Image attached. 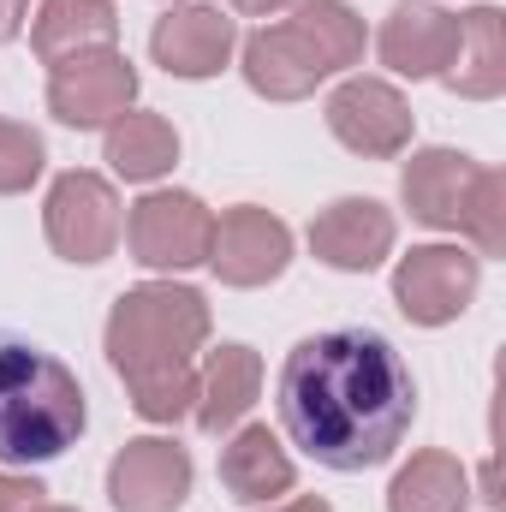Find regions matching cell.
<instances>
[{
	"label": "cell",
	"instance_id": "6da1fadb",
	"mask_svg": "<svg viewBox=\"0 0 506 512\" xmlns=\"http://www.w3.org/2000/svg\"><path fill=\"white\" fill-rule=\"evenodd\" d=\"M274 399L292 447L346 477L387 465L417 417V382L376 328H328L298 340L280 364Z\"/></svg>",
	"mask_w": 506,
	"mask_h": 512
},
{
	"label": "cell",
	"instance_id": "7a4b0ae2",
	"mask_svg": "<svg viewBox=\"0 0 506 512\" xmlns=\"http://www.w3.org/2000/svg\"><path fill=\"white\" fill-rule=\"evenodd\" d=\"M209 346V304L197 286L149 280L108 310V364L131 387L143 423H179L197 405V352Z\"/></svg>",
	"mask_w": 506,
	"mask_h": 512
},
{
	"label": "cell",
	"instance_id": "3957f363",
	"mask_svg": "<svg viewBox=\"0 0 506 512\" xmlns=\"http://www.w3.org/2000/svg\"><path fill=\"white\" fill-rule=\"evenodd\" d=\"M84 387L36 340L0 328V465H48L84 435Z\"/></svg>",
	"mask_w": 506,
	"mask_h": 512
},
{
	"label": "cell",
	"instance_id": "277c9868",
	"mask_svg": "<svg viewBox=\"0 0 506 512\" xmlns=\"http://www.w3.org/2000/svg\"><path fill=\"white\" fill-rule=\"evenodd\" d=\"M137 102V72L120 48H84L72 60H54L48 72V114L72 131L114 126Z\"/></svg>",
	"mask_w": 506,
	"mask_h": 512
},
{
	"label": "cell",
	"instance_id": "5b68a950",
	"mask_svg": "<svg viewBox=\"0 0 506 512\" xmlns=\"http://www.w3.org/2000/svg\"><path fill=\"white\" fill-rule=\"evenodd\" d=\"M42 233L66 262H108L120 245V197L102 173H60L42 203Z\"/></svg>",
	"mask_w": 506,
	"mask_h": 512
},
{
	"label": "cell",
	"instance_id": "8992f818",
	"mask_svg": "<svg viewBox=\"0 0 506 512\" xmlns=\"http://www.w3.org/2000/svg\"><path fill=\"white\" fill-rule=\"evenodd\" d=\"M477 280H483V256L459 245H417L393 268V304L417 328H441L465 316V304L477 298Z\"/></svg>",
	"mask_w": 506,
	"mask_h": 512
},
{
	"label": "cell",
	"instance_id": "52a82bcc",
	"mask_svg": "<svg viewBox=\"0 0 506 512\" xmlns=\"http://www.w3.org/2000/svg\"><path fill=\"white\" fill-rule=\"evenodd\" d=\"M209 233H215V215L191 191H149L143 203H131L126 221L131 256L143 268H197L209 256Z\"/></svg>",
	"mask_w": 506,
	"mask_h": 512
},
{
	"label": "cell",
	"instance_id": "ba28073f",
	"mask_svg": "<svg viewBox=\"0 0 506 512\" xmlns=\"http://www.w3.org/2000/svg\"><path fill=\"white\" fill-rule=\"evenodd\" d=\"M203 262H209L227 286H268V280H280L286 262H292V227H286L280 215L256 209V203H239V209H227V215L215 221Z\"/></svg>",
	"mask_w": 506,
	"mask_h": 512
},
{
	"label": "cell",
	"instance_id": "9c48e42d",
	"mask_svg": "<svg viewBox=\"0 0 506 512\" xmlns=\"http://www.w3.org/2000/svg\"><path fill=\"white\" fill-rule=\"evenodd\" d=\"M191 495V453L167 435L126 441L108 465V501L120 512H179Z\"/></svg>",
	"mask_w": 506,
	"mask_h": 512
},
{
	"label": "cell",
	"instance_id": "30bf717a",
	"mask_svg": "<svg viewBox=\"0 0 506 512\" xmlns=\"http://www.w3.org/2000/svg\"><path fill=\"white\" fill-rule=\"evenodd\" d=\"M328 131L352 149V155H370V161H393L405 143H411V108L393 84L381 78H346L334 96H328Z\"/></svg>",
	"mask_w": 506,
	"mask_h": 512
},
{
	"label": "cell",
	"instance_id": "8fae6325",
	"mask_svg": "<svg viewBox=\"0 0 506 512\" xmlns=\"http://www.w3.org/2000/svg\"><path fill=\"white\" fill-rule=\"evenodd\" d=\"M376 48L381 66L399 78H441L459 48V12H447L435 0H399L381 24Z\"/></svg>",
	"mask_w": 506,
	"mask_h": 512
},
{
	"label": "cell",
	"instance_id": "7c38bea8",
	"mask_svg": "<svg viewBox=\"0 0 506 512\" xmlns=\"http://www.w3.org/2000/svg\"><path fill=\"white\" fill-rule=\"evenodd\" d=\"M233 48H239V30L221 6H173L149 30V54L173 78H215L233 60Z\"/></svg>",
	"mask_w": 506,
	"mask_h": 512
},
{
	"label": "cell",
	"instance_id": "4fadbf2b",
	"mask_svg": "<svg viewBox=\"0 0 506 512\" xmlns=\"http://www.w3.org/2000/svg\"><path fill=\"white\" fill-rule=\"evenodd\" d=\"M310 251L340 274H370L393 251V215L376 197H340L310 221Z\"/></svg>",
	"mask_w": 506,
	"mask_h": 512
},
{
	"label": "cell",
	"instance_id": "5bb4252c",
	"mask_svg": "<svg viewBox=\"0 0 506 512\" xmlns=\"http://www.w3.org/2000/svg\"><path fill=\"white\" fill-rule=\"evenodd\" d=\"M239 60H245V84H251L256 96H268V102H304V96L328 78V66H322L316 48L292 30V18L251 30L245 48H239Z\"/></svg>",
	"mask_w": 506,
	"mask_h": 512
},
{
	"label": "cell",
	"instance_id": "9a60e30c",
	"mask_svg": "<svg viewBox=\"0 0 506 512\" xmlns=\"http://www.w3.org/2000/svg\"><path fill=\"white\" fill-rule=\"evenodd\" d=\"M471 185H477V161L459 155V149H423V155H411L405 173H399L405 209H411L423 227H441V233H459L465 203H471Z\"/></svg>",
	"mask_w": 506,
	"mask_h": 512
},
{
	"label": "cell",
	"instance_id": "2e32d148",
	"mask_svg": "<svg viewBox=\"0 0 506 512\" xmlns=\"http://www.w3.org/2000/svg\"><path fill=\"white\" fill-rule=\"evenodd\" d=\"M221 483H227V495H233V501L262 507V501L292 495L298 471H292V459H286L280 435H274L268 423H251V429H239V435L227 441V453H221Z\"/></svg>",
	"mask_w": 506,
	"mask_h": 512
},
{
	"label": "cell",
	"instance_id": "e0dca14e",
	"mask_svg": "<svg viewBox=\"0 0 506 512\" xmlns=\"http://www.w3.org/2000/svg\"><path fill=\"white\" fill-rule=\"evenodd\" d=\"M256 393H262V358H256L251 346H215L209 364H203V376H197V405H191V417H197L209 435H227V429L256 405Z\"/></svg>",
	"mask_w": 506,
	"mask_h": 512
},
{
	"label": "cell",
	"instance_id": "ac0fdd59",
	"mask_svg": "<svg viewBox=\"0 0 506 512\" xmlns=\"http://www.w3.org/2000/svg\"><path fill=\"white\" fill-rule=\"evenodd\" d=\"M459 96L471 102H495L506 90V18L501 6H477L459 18V48H453V66L441 72Z\"/></svg>",
	"mask_w": 506,
	"mask_h": 512
},
{
	"label": "cell",
	"instance_id": "d6986e66",
	"mask_svg": "<svg viewBox=\"0 0 506 512\" xmlns=\"http://www.w3.org/2000/svg\"><path fill=\"white\" fill-rule=\"evenodd\" d=\"M114 36H120L114 0H42L36 30H30L36 54H42L48 66H54V60H72V54H84V48H114Z\"/></svg>",
	"mask_w": 506,
	"mask_h": 512
},
{
	"label": "cell",
	"instance_id": "ffe728a7",
	"mask_svg": "<svg viewBox=\"0 0 506 512\" xmlns=\"http://www.w3.org/2000/svg\"><path fill=\"white\" fill-rule=\"evenodd\" d=\"M465 501H471L465 465L453 453H441V447L411 453V465L387 489V512H465Z\"/></svg>",
	"mask_w": 506,
	"mask_h": 512
},
{
	"label": "cell",
	"instance_id": "44dd1931",
	"mask_svg": "<svg viewBox=\"0 0 506 512\" xmlns=\"http://www.w3.org/2000/svg\"><path fill=\"white\" fill-rule=\"evenodd\" d=\"M173 161H179V131L167 126L161 114H120V120L108 126V167H114L120 179L149 185V179H161Z\"/></svg>",
	"mask_w": 506,
	"mask_h": 512
},
{
	"label": "cell",
	"instance_id": "7402d4cb",
	"mask_svg": "<svg viewBox=\"0 0 506 512\" xmlns=\"http://www.w3.org/2000/svg\"><path fill=\"white\" fill-rule=\"evenodd\" d=\"M292 30L316 48V60L328 66V78L364 60V18L346 0H304L292 12Z\"/></svg>",
	"mask_w": 506,
	"mask_h": 512
},
{
	"label": "cell",
	"instance_id": "603a6c76",
	"mask_svg": "<svg viewBox=\"0 0 506 512\" xmlns=\"http://www.w3.org/2000/svg\"><path fill=\"white\" fill-rule=\"evenodd\" d=\"M459 233H465L483 256L506 251V179L495 167H477V185H471V203H465Z\"/></svg>",
	"mask_w": 506,
	"mask_h": 512
},
{
	"label": "cell",
	"instance_id": "cb8c5ba5",
	"mask_svg": "<svg viewBox=\"0 0 506 512\" xmlns=\"http://www.w3.org/2000/svg\"><path fill=\"white\" fill-rule=\"evenodd\" d=\"M42 161H48V149L36 131L18 126V120H0V197L30 191L42 179Z\"/></svg>",
	"mask_w": 506,
	"mask_h": 512
},
{
	"label": "cell",
	"instance_id": "d4e9b609",
	"mask_svg": "<svg viewBox=\"0 0 506 512\" xmlns=\"http://www.w3.org/2000/svg\"><path fill=\"white\" fill-rule=\"evenodd\" d=\"M42 483L36 477H18V471H0V512H36L42 507Z\"/></svg>",
	"mask_w": 506,
	"mask_h": 512
},
{
	"label": "cell",
	"instance_id": "484cf974",
	"mask_svg": "<svg viewBox=\"0 0 506 512\" xmlns=\"http://www.w3.org/2000/svg\"><path fill=\"white\" fill-rule=\"evenodd\" d=\"M24 6H30V0H0V42H12V36H18V24H24Z\"/></svg>",
	"mask_w": 506,
	"mask_h": 512
},
{
	"label": "cell",
	"instance_id": "4316f807",
	"mask_svg": "<svg viewBox=\"0 0 506 512\" xmlns=\"http://www.w3.org/2000/svg\"><path fill=\"white\" fill-rule=\"evenodd\" d=\"M274 512H334L328 501H316V495H298V501H280Z\"/></svg>",
	"mask_w": 506,
	"mask_h": 512
},
{
	"label": "cell",
	"instance_id": "83f0119b",
	"mask_svg": "<svg viewBox=\"0 0 506 512\" xmlns=\"http://www.w3.org/2000/svg\"><path fill=\"white\" fill-rule=\"evenodd\" d=\"M280 6H292V0H233V12H280Z\"/></svg>",
	"mask_w": 506,
	"mask_h": 512
},
{
	"label": "cell",
	"instance_id": "f1b7e54d",
	"mask_svg": "<svg viewBox=\"0 0 506 512\" xmlns=\"http://www.w3.org/2000/svg\"><path fill=\"white\" fill-rule=\"evenodd\" d=\"M36 512H78V507H36Z\"/></svg>",
	"mask_w": 506,
	"mask_h": 512
}]
</instances>
